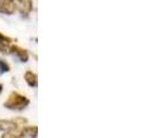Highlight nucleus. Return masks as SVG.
<instances>
[{
	"label": "nucleus",
	"mask_w": 153,
	"mask_h": 138,
	"mask_svg": "<svg viewBox=\"0 0 153 138\" xmlns=\"http://www.w3.org/2000/svg\"><path fill=\"white\" fill-rule=\"evenodd\" d=\"M30 104V100L28 99L25 96L20 94L19 92L13 91L8 96L7 100L4 102V107L12 111H23L27 108Z\"/></svg>",
	"instance_id": "nucleus-1"
},
{
	"label": "nucleus",
	"mask_w": 153,
	"mask_h": 138,
	"mask_svg": "<svg viewBox=\"0 0 153 138\" xmlns=\"http://www.w3.org/2000/svg\"><path fill=\"white\" fill-rule=\"evenodd\" d=\"M9 53L15 54L21 62H28V60H29V53H28V51L17 45H12L10 44V46H9Z\"/></svg>",
	"instance_id": "nucleus-2"
},
{
	"label": "nucleus",
	"mask_w": 153,
	"mask_h": 138,
	"mask_svg": "<svg viewBox=\"0 0 153 138\" xmlns=\"http://www.w3.org/2000/svg\"><path fill=\"white\" fill-rule=\"evenodd\" d=\"M16 9L15 0H0V13L12 15Z\"/></svg>",
	"instance_id": "nucleus-3"
},
{
	"label": "nucleus",
	"mask_w": 153,
	"mask_h": 138,
	"mask_svg": "<svg viewBox=\"0 0 153 138\" xmlns=\"http://www.w3.org/2000/svg\"><path fill=\"white\" fill-rule=\"evenodd\" d=\"M16 1V8H19V10L21 12L23 15H28L31 13L33 5H32V0H15Z\"/></svg>",
	"instance_id": "nucleus-4"
},
{
	"label": "nucleus",
	"mask_w": 153,
	"mask_h": 138,
	"mask_svg": "<svg viewBox=\"0 0 153 138\" xmlns=\"http://www.w3.org/2000/svg\"><path fill=\"white\" fill-rule=\"evenodd\" d=\"M19 128V124L15 120H1L0 119V131H15Z\"/></svg>",
	"instance_id": "nucleus-5"
},
{
	"label": "nucleus",
	"mask_w": 153,
	"mask_h": 138,
	"mask_svg": "<svg viewBox=\"0 0 153 138\" xmlns=\"http://www.w3.org/2000/svg\"><path fill=\"white\" fill-rule=\"evenodd\" d=\"M24 81L31 88H37L38 86V76H37L36 73H33L31 70L25 71V74H24Z\"/></svg>",
	"instance_id": "nucleus-6"
},
{
	"label": "nucleus",
	"mask_w": 153,
	"mask_h": 138,
	"mask_svg": "<svg viewBox=\"0 0 153 138\" xmlns=\"http://www.w3.org/2000/svg\"><path fill=\"white\" fill-rule=\"evenodd\" d=\"M21 137H30L37 138L38 136V127L37 125H30V127H24L21 130Z\"/></svg>",
	"instance_id": "nucleus-7"
},
{
	"label": "nucleus",
	"mask_w": 153,
	"mask_h": 138,
	"mask_svg": "<svg viewBox=\"0 0 153 138\" xmlns=\"http://www.w3.org/2000/svg\"><path fill=\"white\" fill-rule=\"evenodd\" d=\"M9 71H10V66L8 65V62L0 59V75H4V74L9 73Z\"/></svg>",
	"instance_id": "nucleus-8"
},
{
	"label": "nucleus",
	"mask_w": 153,
	"mask_h": 138,
	"mask_svg": "<svg viewBox=\"0 0 153 138\" xmlns=\"http://www.w3.org/2000/svg\"><path fill=\"white\" fill-rule=\"evenodd\" d=\"M20 137H21L20 135H16L13 131H5V134H2L0 138H20Z\"/></svg>",
	"instance_id": "nucleus-9"
},
{
	"label": "nucleus",
	"mask_w": 153,
	"mask_h": 138,
	"mask_svg": "<svg viewBox=\"0 0 153 138\" xmlns=\"http://www.w3.org/2000/svg\"><path fill=\"white\" fill-rule=\"evenodd\" d=\"M2 89H4V85H2V84H0V93L2 92Z\"/></svg>",
	"instance_id": "nucleus-10"
}]
</instances>
